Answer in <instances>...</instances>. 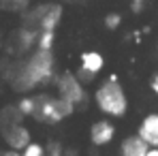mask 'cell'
Listing matches in <instances>:
<instances>
[{
	"mask_svg": "<svg viewBox=\"0 0 158 156\" xmlns=\"http://www.w3.org/2000/svg\"><path fill=\"white\" fill-rule=\"evenodd\" d=\"M145 156H158V148H148V152H145Z\"/></svg>",
	"mask_w": 158,
	"mask_h": 156,
	"instance_id": "cell-22",
	"label": "cell"
},
{
	"mask_svg": "<svg viewBox=\"0 0 158 156\" xmlns=\"http://www.w3.org/2000/svg\"><path fill=\"white\" fill-rule=\"evenodd\" d=\"M75 105L62 99L60 94H36L32 118L41 124H58L64 118L73 116Z\"/></svg>",
	"mask_w": 158,
	"mask_h": 156,
	"instance_id": "cell-3",
	"label": "cell"
},
{
	"mask_svg": "<svg viewBox=\"0 0 158 156\" xmlns=\"http://www.w3.org/2000/svg\"><path fill=\"white\" fill-rule=\"evenodd\" d=\"M122 24V15L120 13H107L105 15V28L107 30H115Z\"/></svg>",
	"mask_w": 158,
	"mask_h": 156,
	"instance_id": "cell-15",
	"label": "cell"
},
{
	"mask_svg": "<svg viewBox=\"0 0 158 156\" xmlns=\"http://www.w3.org/2000/svg\"><path fill=\"white\" fill-rule=\"evenodd\" d=\"M150 90H152V92L158 96V73H154V75H152V79H150Z\"/></svg>",
	"mask_w": 158,
	"mask_h": 156,
	"instance_id": "cell-19",
	"label": "cell"
},
{
	"mask_svg": "<svg viewBox=\"0 0 158 156\" xmlns=\"http://www.w3.org/2000/svg\"><path fill=\"white\" fill-rule=\"evenodd\" d=\"M115 137V124L109 118H101L90 126V141L96 148H103L107 143H111Z\"/></svg>",
	"mask_w": 158,
	"mask_h": 156,
	"instance_id": "cell-7",
	"label": "cell"
},
{
	"mask_svg": "<svg viewBox=\"0 0 158 156\" xmlns=\"http://www.w3.org/2000/svg\"><path fill=\"white\" fill-rule=\"evenodd\" d=\"M148 148H150V145H148L139 135H131V137H126V139L122 141V145H120V156H145Z\"/></svg>",
	"mask_w": 158,
	"mask_h": 156,
	"instance_id": "cell-10",
	"label": "cell"
},
{
	"mask_svg": "<svg viewBox=\"0 0 158 156\" xmlns=\"http://www.w3.org/2000/svg\"><path fill=\"white\" fill-rule=\"evenodd\" d=\"M145 6V0H131V11L132 13H141Z\"/></svg>",
	"mask_w": 158,
	"mask_h": 156,
	"instance_id": "cell-17",
	"label": "cell"
},
{
	"mask_svg": "<svg viewBox=\"0 0 158 156\" xmlns=\"http://www.w3.org/2000/svg\"><path fill=\"white\" fill-rule=\"evenodd\" d=\"M0 156H22V152H19V150H11V148H9V150L0 152Z\"/></svg>",
	"mask_w": 158,
	"mask_h": 156,
	"instance_id": "cell-21",
	"label": "cell"
},
{
	"mask_svg": "<svg viewBox=\"0 0 158 156\" xmlns=\"http://www.w3.org/2000/svg\"><path fill=\"white\" fill-rule=\"evenodd\" d=\"M75 75H77V77L81 79L83 83H88V81H92V79H94V75H90V73H85L83 69H79V71H77V73H75Z\"/></svg>",
	"mask_w": 158,
	"mask_h": 156,
	"instance_id": "cell-18",
	"label": "cell"
},
{
	"mask_svg": "<svg viewBox=\"0 0 158 156\" xmlns=\"http://www.w3.org/2000/svg\"><path fill=\"white\" fill-rule=\"evenodd\" d=\"M30 0H0V9L4 11H24Z\"/></svg>",
	"mask_w": 158,
	"mask_h": 156,
	"instance_id": "cell-13",
	"label": "cell"
},
{
	"mask_svg": "<svg viewBox=\"0 0 158 156\" xmlns=\"http://www.w3.org/2000/svg\"><path fill=\"white\" fill-rule=\"evenodd\" d=\"M53 43H56V30H39L36 32V49H45V52H52Z\"/></svg>",
	"mask_w": 158,
	"mask_h": 156,
	"instance_id": "cell-11",
	"label": "cell"
},
{
	"mask_svg": "<svg viewBox=\"0 0 158 156\" xmlns=\"http://www.w3.org/2000/svg\"><path fill=\"white\" fill-rule=\"evenodd\" d=\"M60 156H79V152L75 150V148H64V150H62V154H60Z\"/></svg>",
	"mask_w": 158,
	"mask_h": 156,
	"instance_id": "cell-20",
	"label": "cell"
},
{
	"mask_svg": "<svg viewBox=\"0 0 158 156\" xmlns=\"http://www.w3.org/2000/svg\"><path fill=\"white\" fill-rule=\"evenodd\" d=\"M43 154H45V145H41L36 141H30L22 150V156H43Z\"/></svg>",
	"mask_w": 158,
	"mask_h": 156,
	"instance_id": "cell-14",
	"label": "cell"
},
{
	"mask_svg": "<svg viewBox=\"0 0 158 156\" xmlns=\"http://www.w3.org/2000/svg\"><path fill=\"white\" fill-rule=\"evenodd\" d=\"M17 109H19V113L26 118V116H32V111H34V94H24L17 105H15Z\"/></svg>",
	"mask_w": 158,
	"mask_h": 156,
	"instance_id": "cell-12",
	"label": "cell"
},
{
	"mask_svg": "<svg viewBox=\"0 0 158 156\" xmlns=\"http://www.w3.org/2000/svg\"><path fill=\"white\" fill-rule=\"evenodd\" d=\"M79 69H83L85 73L90 75H98L103 69H105V58L101 52H83L79 56Z\"/></svg>",
	"mask_w": 158,
	"mask_h": 156,
	"instance_id": "cell-9",
	"label": "cell"
},
{
	"mask_svg": "<svg viewBox=\"0 0 158 156\" xmlns=\"http://www.w3.org/2000/svg\"><path fill=\"white\" fill-rule=\"evenodd\" d=\"M43 156H47V154H43Z\"/></svg>",
	"mask_w": 158,
	"mask_h": 156,
	"instance_id": "cell-23",
	"label": "cell"
},
{
	"mask_svg": "<svg viewBox=\"0 0 158 156\" xmlns=\"http://www.w3.org/2000/svg\"><path fill=\"white\" fill-rule=\"evenodd\" d=\"M62 15H64V9L58 2L39 4L24 15V26L34 30H56L62 22Z\"/></svg>",
	"mask_w": 158,
	"mask_h": 156,
	"instance_id": "cell-4",
	"label": "cell"
},
{
	"mask_svg": "<svg viewBox=\"0 0 158 156\" xmlns=\"http://www.w3.org/2000/svg\"><path fill=\"white\" fill-rule=\"evenodd\" d=\"M2 133V139L6 141V145L11 148V150H24L28 143L32 141V137H30V130L22 124V122H15V124H9V126H2L0 129Z\"/></svg>",
	"mask_w": 158,
	"mask_h": 156,
	"instance_id": "cell-6",
	"label": "cell"
},
{
	"mask_svg": "<svg viewBox=\"0 0 158 156\" xmlns=\"http://www.w3.org/2000/svg\"><path fill=\"white\" fill-rule=\"evenodd\" d=\"M13 90L30 92L39 86H45L53 79V53L45 49H34L28 58L15 64V69L6 75Z\"/></svg>",
	"mask_w": 158,
	"mask_h": 156,
	"instance_id": "cell-1",
	"label": "cell"
},
{
	"mask_svg": "<svg viewBox=\"0 0 158 156\" xmlns=\"http://www.w3.org/2000/svg\"><path fill=\"white\" fill-rule=\"evenodd\" d=\"M56 90L62 99H66L69 103L73 105H81L85 103V88L83 81L75 75V73H62L60 77L56 79Z\"/></svg>",
	"mask_w": 158,
	"mask_h": 156,
	"instance_id": "cell-5",
	"label": "cell"
},
{
	"mask_svg": "<svg viewBox=\"0 0 158 156\" xmlns=\"http://www.w3.org/2000/svg\"><path fill=\"white\" fill-rule=\"evenodd\" d=\"M156 47H158V43H156Z\"/></svg>",
	"mask_w": 158,
	"mask_h": 156,
	"instance_id": "cell-24",
	"label": "cell"
},
{
	"mask_svg": "<svg viewBox=\"0 0 158 156\" xmlns=\"http://www.w3.org/2000/svg\"><path fill=\"white\" fill-rule=\"evenodd\" d=\"M137 135L152 148H158V113H148L141 124H139V130Z\"/></svg>",
	"mask_w": 158,
	"mask_h": 156,
	"instance_id": "cell-8",
	"label": "cell"
},
{
	"mask_svg": "<svg viewBox=\"0 0 158 156\" xmlns=\"http://www.w3.org/2000/svg\"><path fill=\"white\" fill-rule=\"evenodd\" d=\"M62 150H64V145H62L60 141H49V145L45 148V154L47 156H60Z\"/></svg>",
	"mask_w": 158,
	"mask_h": 156,
	"instance_id": "cell-16",
	"label": "cell"
},
{
	"mask_svg": "<svg viewBox=\"0 0 158 156\" xmlns=\"http://www.w3.org/2000/svg\"><path fill=\"white\" fill-rule=\"evenodd\" d=\"M94 103L105 118H122L128 111V96L118 81V75L109 77L94 90Z\"/></svg>",
	"mask_w": 158,
	"mask_h": 156,
	"instance_id": "cell-2",
	"label": "cell"
}]
</instances>
